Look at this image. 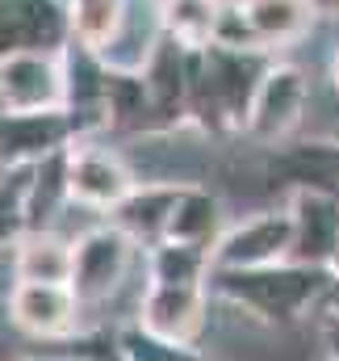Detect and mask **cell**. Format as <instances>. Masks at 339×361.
<instances>
[{
	"instance_id": "277c9868",
	"label": "cell",
	"mask_w": 339,
	"mask_h": 361,
	"mask_svg": "<svg viewBox=\"0 0 339 361\" xmlns=\"http://www.w3.org/2000/svg\"><path fill=\"white\" fill-rule=\"evenodd\" d=\"M134 185H139L134 164L109 139H80L68 147V189L80 210L109 219L134 193Z\"/></svg>"
},
{
	"instance_id": "44dd1931",
	"label": "cell",
	"mask_w": 339,
	"mask_h": 361,
	"mask_svg": "<svg viewBox=\"0 0 339 361\" xmlns=\"http://www.w3.org/2000/svg\"><path fill=\"white\" fill-rule=\"evenodd\" d=\"M30 169H0V252H13L17 240L30 231V219H25Z\"/></svg>"
},
{
	"instance_id": "cb8c5ba5",
	"label": "cell",
	"mask_w": 339,
	"mask_h": 361,
	"mask_svg": "<svg viewBox=\"0 0 339 361\" xmlns=\"http://www.w3.org/2000/svg\"><path fill=\"white\" fill-rule=\"evenodd\" d=\"M327 80H331V89H335V97H339V42H335V51L327 55Z\"/></svg>"
},
{
	"instance_id": "4fadbf2b",
	"label": "cell",
	"mask_w": 339,
	"mask_h": 361,
	"mask_svg": "<svg viewBox=\"0 0 339 361\" xmlns=\"http://www.w3.org/2000/svg\"><path fill=\"white\" fill-rule=\"evenodd\" d=\"M13 281H51V286H72L76 269V240L63 231H25L13 248Z\"/></svg>"
},
{
	"instance_id": "2e32d148",
	"label": "cell",
	"mask_w": 339,
	"mask_h": 361,
	"mask_svg": "<svg viewBox=\"0 0 339 361\" xmlns=\"http://www.w3.org/2000/svg\"><path fill=\"white\" fill-rule=\"evenodd\" d=\"M226 227H231V223H226L222 197H218L214 189H205V185H184V189H180V202H176L172 223H168V240L214 248Z\"/></svg>"
},
{
	"instance_id": "52a82bcc",
	"label": "cell",
	"mask_w": 339,
	"mask_h": 361,
	"mask_svg": "<svg viewBox=\"0 0 339 361\" xmlns=\"http://www.w3.org/2000/svg\"><path fill=\"white\" fill-rule=\"evenodd\" d=\"M0 109H8V114L68 109L63 51H8V55H0Z\"/></svg>"
},
{
	"instance_id": "30bf717a",
	"label": "cell",
	"mask_w": 339,
	"mask_h": 361,
	"mask_svg": "<svg viewBox=\"0 0 339 361\" xmlns=\"http://www.w3.org/2000/svg\"><path fill=\"white\" fill-rule=\"evenodd\" d=\"M285 206L293 214V261L331 269L339 257V193L298 185L289 189Z\"/></svg>"
},
{
	"instance_id": "5bb4252c",
	"label": "cell",
	"mask_w": 339,
	"mask_h": 361,
	"mask_svg": "<svg viewBox=\"0 0 339 361\" xmlns=\"http://www.w3.org/2000/svg\"><path fill=\"white\" fill-rule=\"evenodd\" d=\"M248 25H252L255 42L268 55H281L289 47H298L302 38H310L314 30V8L310 0H239Z\"/></svg>"
},
{
	"instance_id": "9c48e42d",
	"label": "cell",
	"mask_w": 339,
	"mask_h": 361,
	"mask_svg": "<svg viewBox=\"0 0 339 361\" xmlns=\"http://www.w3.org/2000/svg\"><path fill=\"white\" fill-rule=\"evenodd\" d=\"M76 143V126L68 109L46 114H8L0 109V169H30L42 164L55 152H68Z\"/></svg>"
},
{
	"instance_id": "6da1fadb",
	"label": "cell",
	"mask_w": 339,
	"mask_h": 361,
	"mask_svg": "<svg viewBox=\"0 0 339 361\" xmlns=\"http://www.w3.org/2000/svg\"><path fill=\"white\" fill-rule=\"evenodd\" d=\"M210 290H214V302H226L248 324L289 328V324H302L310 307H327V294L335 290V273L323 265L281 261L268 269L214 273Z\"/></svg>"
},
{
	"instance_id": "484cf974",
	"label": "cell",
	"mask_w": 339,
	"mask_h": 361,
	"mask_svg": "<svg viewBox=\"0 0 339 361\" xmlns=\"http://www.w3.org/2000/svg\"><path fill=\"white\" fill-rule=\"evenodd\" d=\"M331 139H335V147H339V126H335V130H331Z\"/></svg>"
},
{
	"instance_id": "ba28073f",
	"label": "cell",
	"mask_w": 339,
	"mask_h": 361,
	"mask_svg": "<svg viewBox=\"0 0 339 361\" xmlns=\"http://www.w3.org/2000/svg\"><path fill=\"white\" fill-rule=\"evenodd\" d=\"M210 307H214V290L210 286H160V281H143L139 290V307L134 319L160 336L184 341V345H201L210 332Z\"/></svg>"
},
{
	"instance_id": "ffe728a7",
	"label": "cell",
	"mask_w": 339,
	"mask_h": 361,
	"mask_svg": "<svg viewBox=\"0 0 339 361\" xmlns=\"http://www.w3.org/2000/svg\"><path fill=\"white\" fill-rule=\"evenodd\" d=\"M63 4L72 17V38L92 51H105L117 38L126 8H130V0H63Z\"/></svg>"
},
{
	"instance_id": "7c38bea8",
	"label": "cell",
	"mask_w": 339,
	"mask_h": 361,
	"mask_svg": "<svg viewBox=\"0 0 339 361\" xmlns=\"http://www.w3.org/2000/svg\"><path fill=\"white\" fill-rule=\"evenodd\" d=\"M180 180H139L134 193L109 214L113 227H122L143 252L155 248L160 240H168V223H172V210L180 202Z\"/></svg>"
},
{
	"instance_id": "e0dca14e",
	"label": "cell",
	"mask_w": 339,
	"mask_h": 361,
	"mask_svg": "<svg viewBox=\"0 0 339 361\" xmlns=\"http://www.w3.org/2000/svg\"><path fill=\"white\" fill-rule=\"evenodd\" d=\"M143 273H147V281H160V286H210L214 281V248L160 240L155 248L143 252Z\"/></svg>"
},
{
	"instance_id": "7a4b0ae2",
	"label": "cell",
	"mask_w": 339,
	"mask_h": 361,
	"mask_svg": "<svg viewBox=\"0 0 339 361\" xmlns=\"http://www.w3.org/2000/svg\"><path fill=\"white\" fill-rule=\"evenodd\" d=\"M143 261V248L113 227L109 219L92 223L84 235H76V269H72V290L80 294L84 311L109 307V298H117L130 281L134 265Z\"/></svg>"
},
{
	"instance_id": "8992f818",
	"label": "cell",
	"mask_w": 339,
	"mask_h": 361,
	"mask_svg": "<svg viewBox=\"0 0 339 361\" xmlns=\"http://www.w3.org/2000/svg\"><path fill=\"white\" fill-rule=\"evenodd\" d=\"M8 324L30 341H72L84 332V302L72 286L51 281H13L4 294Z\"/></svg>"
},
{
	"instance_id": "5b68a950",
	"label": "cell",
	"mask_w": 339,
	"mask_h": 361,
	"mask_svg": "<svg viewBox=\"0 0 339 361\" xmlns=\"http://www.w3.org/2000/svg\"><path fill=\"white\" fill-rule=\"evenodd\" d=\"M281 261H293V214L285 202L231 223L214 244V273L268 269Z\"/></svg>"
},
{
	"instance_id": "3957f363",
	"label": "cell",
	"mask_w": 339,
	"mask_h": 361,
	"mask_svg": "<svg viewBox=\"0 0 339 361\" xmlns=\"http://www.w3.org/2000/svg\"><path fill=\"white\" fill-rule=\"evenodd\" d=\"M306 105H310V72L302 63L276 55L260 80L243 139L255 147H285L298 135V126L306 122Z\"/></svg>"
},
{
	"instance_id": "ac0fdd59",
	"label": "cell",
	"mask_w": 339,
	"mask_h": 361,
	"mask_svg": "<svg viewBox=\"0 0 339 361\" xmlns=\"http://www.w3.org/2000/svg\"><path fill=\"white\" fill-rule=\"evenodd\" d=\"M226 0H160L164 13V34L184 51H205L218 38Z\"/></svg>"
},
{
	"instance_id": "d6986e66",
	"label": "cell",
	"mask_w": 339,
	"mask_h": 361,
	"mask_svg": "<svg viewBox=\"0 0 339 361\" xmlns=\"http://www.w3.org/2000/svg\"><path fill=\"white\" fill-rule=\"evenodd\" d=\"M113 361H210V353H201V345L160 336L139 319H126L113 328Z\"/></svg>"
},
{
	"instance_id": "7402d4cb",
	"label": "cell",
	"mask_w": 339,
	"mask_h": 361,
	"mask_svg": "<svg viewBox=\"0 0 339 361\" xmlns=\"http://www.w3.org/2000/svg\"><path fill=\"white\" fill-rule=\"evenodd\" d=\"M323 345H327V357L339 361V319L323 311Z\"/></svg>"
},
{
	"instance_id": "9a60e30c",
	"label": "cell",
	"mask_w": 339,
	"mask_h": 361,
	"mask_svg": "<svg viewBox=\"0 0 339 361\" xmlns=\"http://www.w3.org/2000/svg\"><path fill=\"white\" fill-rule=\"evenodd\" d=\"M164 13H160V0H130L126 8V21L117 30V38L101 51V59L117 72H143L147 59L155 55V47L164 42Z\"/></svg>"
},
{
	"instance_id": "8fae6325",
	"label": "cell",
	"mask_w": 339,
	"mask_h": 361,
	"mask_svg": "<svg viewBox=\"0 0 339 361\" xmlns=\"http://www.w3.org/2000/svg\"><path fill=\"white\" fill-rule=\"evenodd\" d=\"M188 59L193 51L164 38L143 68V85L151 97V135L188 130Z\"/></svg>"
},
{
	"instance_id": "603a6c76",
	"label": "cell",
	"mask_w": 339,
	"mask_h": 361,
	"mask_svg": "<svg viewBox=\"0 0 339 361\" xmlns=\"http://www.w3.org/2000/svg\"><path fill=\"white\" fill-rule=\"evenodd\" d=\"M319 21H339V0H310Z\"/></svg>"
},
{
	"instance_id": "d4e9b609",
	"label": "cell",
	"mask_w": 339,
	"mask_h": 361,
	"mask_svg": "<svg viewBox=\"0 0 339 361\" xmlns=\"http://www.w3.org/2000/svg\"><path fill=\"white\" fill-rule=\"evenodd\" d=\"M323 311H327V315H335V319H339V281H335V290L327 294V307H323Z\"/></svg>"
},
{
	"instance_id": "4316f807",
	"label": "cell",
	"mask_w": 339,
	"mask_h": 361,
	"mask_svg": "<svg viewBox=\"0 0 339 361\" xmlns=\"http://www.w3.org/2000/svg\"><path fill=\"white\" fill-rule=\"evenodd\" d=\"M327 361H335V357H327Z\"/></svg>"
}]
</instances>
